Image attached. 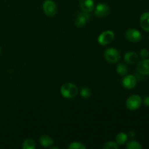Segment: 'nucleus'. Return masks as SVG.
Returning <instances> with one entry per match:
<instances>
[{"instance_id":"1","label":"nucleus","mask_w":149,"mask_h":149,"mask_svg":"<svg viewBox=\"0 0 149 149\" xmlns=\"http://www.w3.org/2000/svg\"><path fill=\"white\" fill-rule=\"evenodd\" d=\"M61 95L67 99H72L77 97L79 93V89L75 84L68 82L63 84L61 87Z\"/></svg>"},{"instance_id":"2","label":"nucleus","mask_w":149,"mask_h":149,"mask_svg":"<svg viewBox=\"0 0 149 149\" xmlns=\"http://www.w3.org/2000/svg\"><path fill=\"white\" fill-rule=\"evenodd\" d=\"M105 59L106 61L111 63H118L121 59V54L117 49L113 47H110L106 49L103 53Z\"/></svg>"},{"instance_id":"3","label":"nucleus","mask_w":149,"mask_h":149,"mask_svg":"<svg viewBox=\"0 0 149 149\" xmlns=\"http://www.w3.org/2000/svg\"><path fill=\"white\" fill-rule=\"evenodd\" d=\"M142 104V98L138 95H130L126 100V107L130 111L138 110Z\"/></svg>"},{"instance_id":"4","label":"nucleus","mask_w":149,"mask_h":149,"mask_svg":"<svg viewBox=\"0 0 149 149\" xmlns=\"http://www.w3.org/2000/svg\"><path fill=\"white\" fill-rule=\"evenodd\" d=\"M42 9H43L45 14L48 17L55 16L58 11L56 4L52 0H46L44 1L43 4H42Z\"/></svg>"},{"instance_id":"5","label":"nucleus","mask_w":149,"mask_h":149,"mask_svg":"<svg viewBox=\"0 0 149 149\" xmlns=\"http://www.w3.org/2000/svg\"><path fill=\"white\" fill-rule=\"evenodd\" d=\"M115 34L112 31L107 30L102 32L97 38L98 43L101 45H107L113 40Z\"/></svg>"},{"instance_id":"6","label":"nucleus","mask_w":149,"mask_h":149,"mask_svg":"<svg viewBox=\"0 0 149 149\" xmlns=\"http://www.w3.org/2000/svg\"><path fill=\"white\" fill-rule=\"evenodd\" d=\"M125 36L128 41L133 43H137L140 42L142 39L141 33L135 29H130L125 33Z\"/></svg>"},{"instance_id":"7","label":"nucleus","mask_w":149,"mask_h":149,"mask_svg":"<svg viewBox=\"0 0 149 149\" xmlns=\"http://www.w3.org/2000/svg\"><path fill=\"white\" fill-rule=\"evenodd\" d=\"M95 15L97 17H104L109 15L110 12V8L109 5L104 3H99L94 8Z\"/></svg>"},{"instance_id":"8","label":"nucleus","mask_w":149,"mask_h":149,"mask_svg":"<svg viewBox=\"0 0 149 149\" xmlns=\"http://www.w3.org/2000/svg\"><path fill=\"white\" fill-rule=\"evenodd\" d=\"M137 79L134 75H125L124 79H122V85L125 89L127 90H132L136 86Z\"/></svg>"},{"instance_id":"9","label":"nucleus","mask_w":149,"mask_h":149,"mask_svg":"<svg viewBox=\"0 0 149 149\" xmlns=\"http://www.w3.org/2000/svg\"><path fill=\"white\" fill-rule=\"evenodd\" d=\"M90 15L88 13H85V12H81L79 13L77 16L76 17L75 19V25L79 28H81L82 26H85L87 23V22L90 20Z\"/></svg>"},{"instance_id":"10","label":"nucleus","mask_w":149,"mask_h":149,"mask_svg":"<svg viewBox=\"0 0 149 149\" xmlns=\"http://www.w3.org/2000/svg\"><path fill=\"white\" fill-rule=\"evenodd\" d=\"M138 73L142 75H149V59H143L139 61L137 65Z\"/></svg>"},{"instance_id":"11","label":"nucleus","mask_w":149,"mask_h":149,"mask_svg":"<svg viewBox=\"0 0 149 149\" xmlns=\"http://www.w3.org/2000/svg\"><path fill=\"white\" fill-rule=\"evenodd\" d=\"M79 6L83 12L90 13L94 10V0H79Z\"/></svg>"},{"instance_id":"12","label":"nucleus","mask_w":149,"mask_h":149,"mask_svg":"<svg viewBox=\"0 0 149 149\" xmlns=\"http://www.w3.org/2000/svg\"><path fill=\"white\" fill-rule=\"evenodd\" d=\"M125 61L130 65L138 62V55L135 52H127L125 55Z\"/></svg>"},{"instance_id":"13","label":"nucleus","mask_w":149,"mask_h":149,"mask_svg":"<svg viewBox=\"0 0 149 149\" xmlns=\"http://www.w3.org/2000/svg\"><path fill=\"white\" fill-rule=\"evenodd\" d=\"M140 24L144 31H149V12L142 14L140 18Z\"/></svg>"},{"instance_id":"14","label":"nucleus","mask_w":149,"mask_h":149,"mask_svg":"<svg viewBox=\"0 0 149 149\" xmlns=\"http://www.w3.org/2000/svg\"><path fill=\"white\" fill-rule=\"evenodd\" d=\"M39 143L43 147H51L54 143V141L50 136L43 135L39 138Z\"/></svg>"},{"instance_id":"15","label":"nucleus","mask_w":149,"mask_h":149,"mask_svg":"<svg viewBox=\"0 0 149 149\" xmlns=\"http://www.w3.org/2000/svg\"><path fill=\"white\" fill-rule=\"evenodd\" d=\"M128 139V135L125 132H119L116 136V143L118 145H124Z\"/></svg>"},{"instance_id":"16","label":"nucleus","mask_w":149,"mask_h":149,"mask_svg":"<svg viewBox=\"0 0 149 149\" xmlns=\"http://www.w3.org/2000/svg\"><path fill=\"white\" fill-rule=\"evenodd\" d=\"M22 148L23 149H35L36 148V143L34 141L30 138H28L24 141L22 145Z\"/></svg>"},{"instance_id":"17","label":"nucleus","mask_w":149,"mask_h":149,"mask_svg":"<svg viewBox=\"0 0 149 149\" xmlns=\"http://www.w3.org/2000/svg\"><path fill=\"white\" fill-rule=\"evenodd\" d=\"M116 71L119 75L125 76L128 73V67L125 63H119L116 66Z\"/></svg>"},{"instance_id":"18","label":"nucleus","mask_w":149,"mask_h":149,"mask_svg":"<svg viewBox=\"0 0 149 149\" xmlns=\"http://www.w3.org/2000/svg\"><path fill=\"white\" fill-rule=\"evenodd\" d=\"M126 148L127 149H141L142 146L136 141H130L127 143Z\"/></svg>"},{"instance_id":"19","label":"nucleus","mask_w":149,"mask_h":149,"mask_svg":"<svg viewBox=\"0 0 149 149\" xmlns=\"http://www.w3.org/2000/svg\"><path fill=\"white\" fill-rule=\"evenodd\" d=\"M87 147L84 143L81 142H78V141L72 142L68 146V148L69 149H85Z\"/></svg>"},{"instance_id":"20","label":"nucleus","mask_w":149,"mask_h":149,"mask_svg":"<svg viewBox=\"0 0 149 149\" xmlns=\"http://www.w3.org/2000/svg\"><path fill=\"white\" fill-rule=\"evenodd\" d=\"M80 95H81V97L87 99L89 98V97L91 96L92 92L90 88H88V87H84L81 89V90H80Z\"/></svg>"},{"instance_id":"21","label":"nucleus","mask_w":149,"mask_h":149,"mask_svg":"<svg viewBox=\"0 0 149 149\" xmlns=\"http://www.w3.org/2000/svg\"><path fill=\"white\" fill-rule=\"evenodd\" d=\"M119 145L114 141H108L103 145V148L104 149H118Z\"/></svg>"},{"instance_id":"22","label":"nucleus","mask_w":149,"mask_h":149,"mask_svg":"<svg viewBox=\"0 0 149 149\" xmlns=\"http://www.w3.org/2000/svg\"><path fill=\"white\" fill-rule=\"evenodd\" d=\"M140 56L142 59H146L149 57V52L148 49H142L140 51Z\"/></svg>"},{"instance_id":"23","label":"nucleus","mask_w":149,"mask_h":149,"mask_svg":"<svg viewBox=\"0 0 149 149\" xmlns=\"http://www.w3.org/2000/svg\"><path fill=\"white\" fill-rule=\"evenodd\" d=\"M142 103L147 107H149V95L146 96L143 100H142Z\"/></svg>"},{"instance_id":"24","label":"nucleus","mask_w":149,"mask_h":149,"mask_svg":"<svg viewBox=\"0 0 149 149\" xmlns=\"http://www.w3.org/2000/svg\"><path fill=\"white\" fill-rule=\"evenodd\" d=\"M128 136L130 137H134L135 136V133H134V132H132V131H130V132H129V133H128Z\"/></svg>"},{"instance_id":"25","label":"nucleus","mask_w":149,"mask_h":149,"mask_svg":"<svg viewBox=\"0 0 149 149\" xmlns=\"http://www.w3.org/2000/svg\"><path fill=\"white\" fill-rule=\"evenodd\" d=\"M0 54H1V47H0Z\"/></svg>"}]
</instances>
